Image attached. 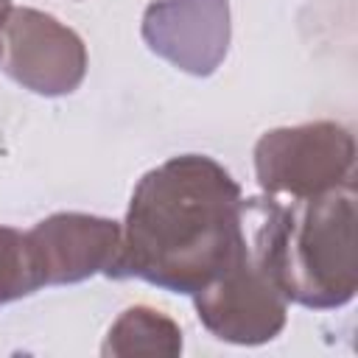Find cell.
<instances>
[{
    "instance_id": "obj_1",
    "label": "cell",
    "mask_w": 358,
    "mask_h": 358,
    "mask_svg": "<svg viewBox=\"0 0 358 358\" xmlns=\"http://www.w3.org/2000/svg\"><path fill=\"white\" fill-rule=\"evenodd\" d=\"M243 249L241 185L213 157L182 154L137 182L109 277L193 296Z\"/></svg>"
},
{
    "instance_id": "obj_2",
    "label": "cell",
    "mask_w": 358,
    "mask_h": 358,
    "mask_svg": "<svg viewBox=\"0 0 358 358\" xmlns=\"http://www.w3.org/2000/svg\"><path fill=\"white\" fill-rule=\"evenodd\" d=\"M246 243L277 291L296 305L330 310L358 291L355 185L313 199H246Z\"/></svg>"
},
{
    "instance_id": "obj_3",
    "label": "cell",
    "mask_w": 358,
    "mask_h": 358,
    "mask_svg": "<svg viewBox=\"0 0 358 358\" xmlns=\"http://www.w3.org/2000/svg\"><path fill=\"white\" fill-rule=\"evenodd\" d=\"M355 140L336 120L266 131L255 145V173L266 196L313 199L352 182Z\"/></svg>"
},
{
    "instance_id": "obj_4",
    "label": "cell",
    "mask_w": 358,
    "mask_h": 358,
    "mask_svg": "<svg viewBox=\"0 0 358 358\" xmlns=\"http://www.w3.org/2000/svg\"><path fill=\"white\" fill-rule=\"evenodd\" d=\"M193 305L199 322L215 338L246 347L271 341L288 319V299L268 280L249 243L232 266L193 294Z\"/></svg>"
},
{
    "instance_id": "obj_5",
    "label": "cell",
    "mask_w": 358,
    "mask_h": 358,
    "mask_svg": "<svg viewBox=\"0 0 358 358\" xmlns=\"http://www.w3.org/2000/svg\"><path fill=\"white\" fill-rule=\"evenodd\" d=\"M6 45V73L36 95H67L87 76L84 39L39 8H11Z\"/></svg>"
},
{
    "instance_id": "obj_6",
    "label": "cell",
    "mask_w": 358,
    "mask_h": 358,
    "mask_svg": "<svg viewBox=\"0 0 358 358\" xmlns=\"http://www.w3.org/2000/svg\"><path fill=\"white\" fill-rule=\"evenodd\" d=\"M229 36V0H154L143 14L145 45L190 76H213Z\"/></svg>"
},
{
    "instance_id": "obj_7",
    "label": "cell",
    "mask_w": 358,
    "mask_h": 358,
    "mask_svg": "<svg viewBox=\"0 0 358 358\" xmlns=\"http://www.w3.org/2000/svg\"><path fill=\"white\" fill-rule=\"evenodd\" d=\"M123 227L90 213H53L28 232L31 257L42 285H70L115 266Z\"/></svg>"
},
{
    "instance_id": "obj_8",
    "label": "cell",
    "mask_w": 358,
    "mask_h": 358,
    "mask_svg": "<svg viewBox=\"0 0 358 358\" xmlns=\"http://www.w3.org/2000/svg\"><path fill=\"white\" fill-rule=\"evenodd\" d=\"M101 352L115 358H126V355L176 358L182 352V330L171 316L148 305H134L115 319Z\"/></svg>"
},
{
    "instance_id": "obj_9",
    "label": "cell",
    "mask_w": 358,
    "mask_h": 358,
    "mask_svg": "<svg viewBox=\"0 0 358 358\" xmlns=\"http://www.w3.org/2000/svg\"><path fill=\"white\" fill-rule=\"evenodd\" d=\"M36 288H42V280L31 257L28 232L0 227V308L34 294Z\"/></svg>"
},
{
    "instance_id": "obj_10",
    "label": "cell",
    "mask_w": 358,
    "mask_h": 358,
    "mask_svg": "<svg viewBox=\"0 0 358 358\" xmlns=\"http://www.w3.org/2000/svg\"><path fill=\"white\" fill-rule=\"evenodd\" d=\"M8 17H11V0H0V59H3V34H6Z\"/></svg>"
}]
</instances>
